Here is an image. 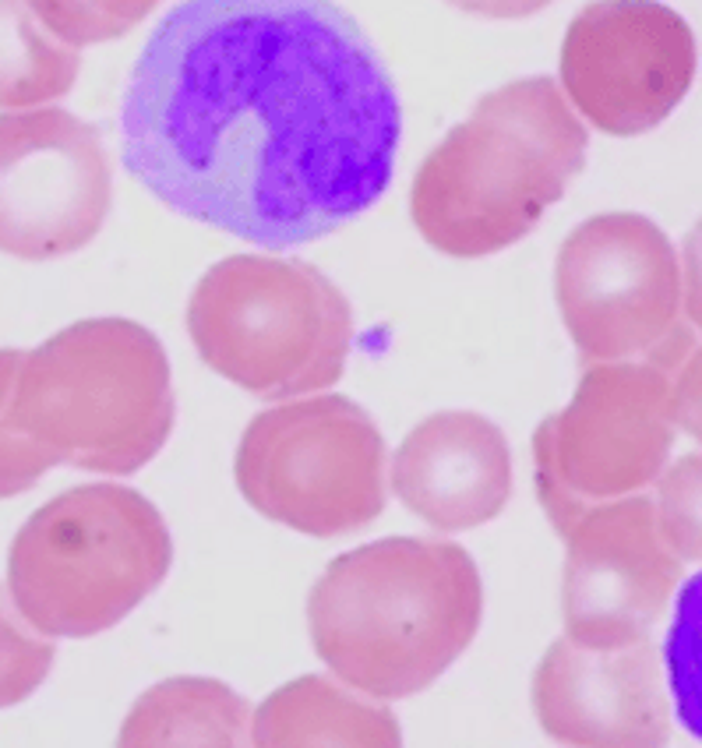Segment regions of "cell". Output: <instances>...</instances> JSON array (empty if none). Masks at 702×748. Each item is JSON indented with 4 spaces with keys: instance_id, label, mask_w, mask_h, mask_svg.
Returning a JSON list of instances; mask_svg holds the SVG:
<instances>
[{
    "instance_id": "9",
    "label": "cell",
    "mask_w": 702,
    "mask_h": 748,
    "mask_svg": "<svg viewBox=\"0 0 702 748\" xmlns=\"http://www.w3.org/2000/svg\"><path fill=\"white\" fill-rule=\"evenodd\" d=\"M554 297L579 360H643L678 371L688 357L681 262L639 212H600L568 233L554 265Z\"/></svg>"
},
{
    "instance_id": "15",
    "label": "cell",
    "mask_w": 702,
    "mask_h": 748,
    "mask_svg": "<svg viewBox=\"0 0 702 748\" xmlns=\"http://www.w3.org/2000/svg\"><path fill=\"white\" fill-rule=\"evenodd\" d=\"M254 748H406L389 703L325 674L283 681L251 713Z\"/></svg>"
},
{
    "instance_id": "13",
    "label": "cell",
    "mask_w": 702,
    "mask_h": 748,
    "mask_svg": "<svg viewBox=\"0 0 702 748\" xmlns=\"http://www.w3.org/2000/svg\"><path fill=\"white\" fill-rule=\"evenodd\" d=\"M530 706L558 748H667L674 727L653 639L600 653L558 636L533 667Z\"/></svg>"
},
{
    "instance_id": "6",
    "label": "cell",
    "mask_w": 702,
    "mask_h": 748,
    "mask_svg": "<svg viewBox=\"0 0 702 748\" xmlns=\"http://www.w3.org/2000/svg\"><path fill=\"white\" fill-rule=\"evenodd\" d=\"M187 332L219 378L265 403H290L343 378L353 307L314 265L233 255L198 279Z\"/></svg>"
},
{
    "instance_id": "14",
    "label": "cell",
    "mask_w": 702,
    "mask_h": 748,
    "mask_svg": "<svg viewBox=\"0 0 702 748\" xmlns=\"http://www.w3.org/2000/svg\"><path fill=\"white\" fill-rule=\"evenodd\" d=\"M389 494L438 533L494 523L512 498L505 431L473 410L431 413L389 456Z\"/></svg>"
},
{
    "instance_id": "17",
    "label": "cell",
    "mask_w": 702,
    "mask_h": 748,
    "mask_svg": "<svg viewBox=\"0 0 702 748\" xmlns=\"http://www.w3.org/2000/svg\"><path fill=\"white\" fill-rule=\"evenodd\" d=\"M82 53L60 43L29 0H0V110H43L78 82Z\"/></svg>"
},
{
    "instance_id": "24",
    "label": "cell",
    "mask_w": 702,
    "mask_h": 748,
    "mask_svg": "<svg viewBox=\"0 0 702 748\" xmlns=\"http://www.w3.org/2000/svg\"><path fill=\"white\" fill-rule=\"evenodd\" d=\"M681 307L688 325L702 332V219L688 230L681 244Z\"/></svg>"
},
{
    "instance_id": "11",
    "label": "cell",
    "mask_w": 702,
    "mask_h": 748,
    "mask_svg": "<svg viewBox=\"0 0 702 748\" xmlns=\"http://www.w3.org/2000/svg\"><path fill=\"white\" fill-rule=\"evenodd\" d=\"M113 173L96 124L57 106L0 113V251L50 262L99 237Z\"/></svg>"
},
{
    "instance_id": "21",
    "label": "cell",
    "mask_w": 702,
    "mask_h": 748,
    "mask_svg": "<svg viewBox=\"0 0 702 748\" xmlns=\"http://www.w3.org/2000/svg\"><path fill=\"white\" fill-rule=\"evenodd\" d=\"M57 643L36 636L15 614L11 600L0 597V710L18 706L36 696V689L50 678Z\"/></svg>"
},
{
    "instance_id": "8",
    "label": "cell",
    "mask_w": 702,
    "mask_h": 748,
    "mask_svg": "<svg viewBox=\"0 0 702 748\" xmlns=\"http://www.w3.org/2000/svg\"><path fill=\"white\" fill-rule=\"evenodd\" d=\"M678 442L674 374L643 360L593 364L533 434L540 509L565 537L593 505L657 487Z\"/></svg>"
},
{
    "instance_id": "1",
    "label": "cell",
    "mask_w": 702,
    "mask_h": 748,
    "mask_svg": "<svg viewBox=\"0 0 702 748\" xmlns=\"http://www.w3.org/2000/svg\"><path fill=\"white\" fill-rule=\"evenodd\" d=\"M399 135L389 71L329 0H184L120 110L124 163L156 202L269 251L364 216Z\"/></svg>"
},
{
    "instance_id": "22",
    "label": "cell",
    "mask_w": 702,
    "mask_h": 748,
    "mask_svg": "<svg viewBox=\"0 0 702 748\" xmlns=\"http://www.w3.org/2000/svg\"><path fill=\"white\" fill-rule=\"evenodd\" d=\"M22 350H0V502L25 494L57 466V459L29 442L11 424V392H15Z\"/></svg>"
},
{
    "instance_id": "12",
    "label": "cell",
    "mask_w": 702,
    "mask_h": 748,
    "mask_svg": "<svg viewBox=\"0 0 702 748\" xmlns=\"http://www.w3.org/2000/svg\"><path fill=\"white\" fill-rule=\"evenodd\" d=\"M561 540L568 643L607 653L653 639L685 583V561L667 547L650 494L593 505Z\"/></svg>"
},
{
    "instance_id": "23",
    "label": "cell",
    "mask_w": 702,
    "mask_h": 748,
    "mask_svg": "<svg viewBox=\"0 0 702 748\" xmlns=\"http://www.w3.org/2000/svg\"><path fill=\"white\" fill-rule=\"evenodd\" d=\"M674 420L702 449V346H695L674 371Z\"/></svg>"
},
{
    "instance_id": "19",
    "label": "cell",
    "mask_w": 702,
    "mask_h": 748,
    "mask_svg": "<svg viewBox=\"0 0 702 748\" xmlns=\"http://www.w3.org/2000/svg\"><path fill=\"white\" fill-rule=\"evenodd\" d=\"M159 4L163 0H29L39 22L75 50L127 36Z\"/></svg>"
},
{
    "instance_id": "4",
    "label": "cell",
    "mask_w": 702,
    "mask_h": 748,
    "mask_svg": "<svg viewBox=\"0 0 702 748\" xmlns=\"http://www.w3.org/2000/svg\"><path fill=\"white\" fill-rule=\"evenodd\" d=\"M173 420L170 357L131 318H82L22 350L11 424L57 466L138 473L170 442Z\"/></svg>"
},
{
    "instance_id": "7",
    "label": "cell",
    "mask_w": 702,
    "mask_h": 748,
    "mask_svg": "<svg viewBox=\"0 0 702 748\" xmlns=\"http://www.w3.org/2000/svg\"><path fill=\"white\" fill-rule=\"evenodd\" d=\"M237 491L258 516L304 537H350L389 505V449L360 403L339 392L272 403L233 452Z\"/></svg>"
},
{
    "instance_id": "18",
    "label": "cell",
    "mask_w": 702,
    "mask_h": 748,
    "mask_svg": "<svg viewBox=\"0 0 702 748\" xmlns=\"http://www.w3.org/2000/svg\"><path fill=\"white\" fill-rule=\"evenodd\" d=\"M660 660L674 720L702 741V572L685 579L674 597Z\"/></svg>"
},
{
    "instance_id": "5",
    "label": "cell",
    "mask_w": 702,
    "mask_h": 748,
    "mask_svg": "<svg viewBox=\"0 0 702 748\" xmlns=\"http://www.w3.org/2000/svg\"><path fill=\"white\" fill-rule=\"evenodd\" d=\"M173 537L142 491L78 484L39 505L8 547V600L36 636L92 639L163 586Z\"/></svg>"
},
{
    "instance_id": "25",
    "label": "cell",
    "mask_w": 702,
    "mask_h": 748,
    "mask_svg": "<svg viewBox=\"0 0 702 748\" xmlns=\"http://www.w3.org/2000/svg\"><path fill=\"white\" fill-rule=\"evenodd\" d=\"M449 4L459 11H466V15H477V18L516 22V18L540 15L544 8H551L554 0H449Z\"/></svg>"
},
{
    "instance_id": "16",
    "label": "cell",
    "mask_w": 702,
    "mask_h": 748,
    "mask_svg": "<svg viewBox=\"0 0 702 748\" xmlns=\"http://www.w3.org/2000/svg\"><path fill=\"white\" fill-rule=\"evenodd\" d=\"M254 706L209 674H173L127 706L113 748H254Z\"/></svg>"
},
{
    "instance_id": "20",
    "label": "cell",
    "mask_w": 702,
    "mask_h": 748,
    "mask_svg": "<svg viewBox=\"0 0 702 748\" xmlns=\"http://www.w3.org/2000/svg\"><path fill=\"white\" fill-rule=\"evenodd\" d=\"M657 526L685 565H702V452L674 459L657 480Z\"/></svg>"
},
{
    "instance_id": "10",
    "label": "cell",
    "mask_w": 702,
    "mask_h": 748,
    "mask_svg": "<svg viewBox=\"0 0 702 748\" xmlns=\"http://www.w3.org/2000/svg\"><path fill=\"white\" fill-rule=\"evenodd\" d=\"M699 43L660 0H593L561 43V92L590 128L635 138L660 128L688 96Z\"/></svg>"
},
{
    "instance_id": "2",
    "label": "cell",
    "mask_w": 702,
    "mask_h": 748,
    "mask_svg": "<svg viewBox=\"0 0 702 748\" xmlns=\"http://www.w3.org/2000/svg\"><path fill=\"white\" fill-rule=\"evenodd\" d=\"M484 579L466 547L385 537L325 565L307 593V636L336 681L378 703L427 692L473 646Z\"/></svg>"
},
{
    "instance_id": "3",
    "label": "cell",
    "mask_w": 702,
    "mask_h": 748,
    "mask_svg": "<svg viewBox=\"0 0 702 748\" xmlns=\"http://www.w3.org/2000/svg\"><path fill=\"white\" fill-rule=\"evenodd\" d=\"M590 128L554 78L487 92L420 163L410 216L441 255L487 258L523 240L583 173Z\"/></svg>"
}]
</instances>
